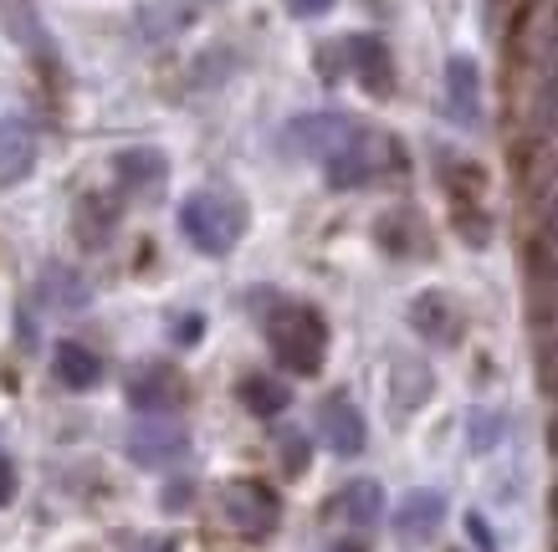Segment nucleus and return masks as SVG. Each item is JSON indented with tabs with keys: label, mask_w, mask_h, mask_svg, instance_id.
<instances>
[{
	"label": "nucleus",
	"mask_w": 558,
	"mask_h": 552,
	"mask_svg": "<svg viewBox=\"0 0 558 552\" xmlns=\"http://www.w3.org/2000/svg\"><path fill=\"white\" fill-rule=\"evenodd\" d=\"M446 108H451L461 128L482 123V72H476L472 57H451L446 62Z\"/></svg>",
	"instance_id": "8"
},
{
	"label": "nucleus",
	"mask_w": 558,
	"mask_h": 552,
	"mask_svg": "<svg viewBox=\"0 0 558 552\" xmlns=\"http://www.w3.org/2000/svg\"><path fill=\"white\" fill-rule=\"evenodd\" d=\"M185 451H190V440L170 415H149L129 430V455H134L138 466H170Z\"/></svg>",
	"instance_id": "5"
},
{
	"label": "nucleus",
	"mask_w": 558,
	"mask_h": 552,
	"mask_svg": "<svg viewBox=\"0 0 558 552\" xmlns=\"http://www.w3.org/2000/svg\"><path fill=\"white\" fill-rule=\"evenodd\" d=\"M119 180L129 184V189H134V184H154L159 180V174H165V159H159V154L154 149H129V154H119Z\"/></svg>",
	"instance_id": "19"
},
{
	"label": "nucleus",
	"mask_w": 558,
	"mask_h": 552,
	"mask_svg": "<svg viewBox=\"0 0 558 552\" xmlns=\"http://www.w3.org/2000/svg\"><path fill=\"white\" fill-rule=\"evenodd\" d=\"M113 205L98 200V195H87L83 205H77V231H83V241H93V246H102L108 241V231H113Z\"/></svg>",
	"instance_id": "18"
},
{
	"label": "nucleus",
	"mask_w": 558,
	"mask_h": 552,
	"mask_svg": "<svg viewBox=\"0 0 558 552\" xmlns=\"http://www.w3.org/2000/svg\"><path fill=\"white\" fill-rule=\"evenodd\" d=\"M466 532L476 537V548H482V552H497V542H492V532H487V522H482V517H466Z\"/></svg>",
	"instance_id": "27"
},
{
	"label": "nucleus",
	"mask_w": 558,
	"mask_h": 552,
	"mask_svg": "<svg viewBox=\"0 0 558 552\" xmlns=\"http://www.w3.org/2000/svg\"><path fill=\"white\" fill-rule=\"evenodd\" d=\"M318 430H323V440H328V445H333L339 455H359V451H364V440H369V430H364V415H359L354 400H343V394L323 400Z\"/></svg>",
	"instance_id": "10"
},
{
	"label": "nucleus",
	"mask_w": 558,
	"mask_h": 552,
	"mask_svg": "<svg viewBox=\"0 0 558 552\" xmlns=\"http://www.w3.org/2000/svg\"><path fill=\"white\" fill-rule=\"evenodd\" d=\"M51 368H57V379L68 389H93L102 379L98 353L83 348V343H57V348H51Z\"/></svg>",
	"instance_id": "14"
},
{
	"label": "nucleus",
	"mask_w": 558,
	"mask_h": 552,
	"mask_svg": "<svg viewBox=\"0 0 558 552\" xmlns=\"http://www.w3.org/2000/svg\"><path fill=\"white\" fill-rule=\"evenodd\" d=\"M288 384H277V379H267V373H252V379H241V404L252 409V415L271 419V415H282L288 409Z\"/></svg>",
	"instance_id": "16"
},
{
	"label": "nucleus",
	"mask_w": 558,
	"mask_h": 552,
	"mask_svg": "<svg viewBox=\"0 0 558 552\" xmlns=\"http://www.w3.org/2000/svg\"><path fill=\"white\" fill-rule=\"evenodd\" d=\"M446 522V496L440 491H410L400 512H395V532L400 537H436V527Z\"/></svg>",
	"instance_id": "12"
},
{
	"label": "nucleus",
	"mask_w": 558,
	"mask_h": 552,
	"mask_svg": "<svg viewBox=\"0 0 558 552\" xmlns=\"http://www.w3.org/2000/svg\"><path fill=\"white\" fill-rule=\"evenodd\" d=\"M282 470H288V476H303L307 470V436H298V430L282 436Z\"/></svg>",
	"instance_id": "22"
},
{
	"label": "nucleus",
	"mask_w": 558,
	"mask_h": 552,
	"mask_svg": "<svg viewBox=\"0 0 558 552\" xmlns=\"http://www.w3.org/2000/svg\"><path fill=\"white\" fill-rule=\"evenodd\" d=\"M410 322L415 333L430 338V343H457L461 338V307L446 292H425V297L410 302Z\"/></svg>",
	"instance_id": "11"
},
{
	"label": "nucleus",
	"mask_w": 558,
	"mask_h": 552,
	"mask_svg": "<svg viewBox=\"0 0 558 552\" xmlns=\"http://www.w3.org/2000/svg\"><path fill=\"white\" fill-rule=\"evenodd\" d=\"M16 496V470H11V461H5V451H0V506Z\"/></svg>",
	"instance_id": "25"
},
{
	"label": "nucleus",
	"mask_w": 558,
	"mask_h": 552,
	"mask_svg": "<svg viewBox=\"0 0 558 552\" xmlns=\"http://www.w3.org/2000/svg\"><path fill=\"white\" fill-rule=\"evenodd\" d=\"M36 169V134L26 118H0V189L21 184Z\"/></svg>",
	"instance_id": "9"
},
{
	"label": "nucleus",
	"mask_w": 558,
	"mask_h": 552,
	"mask_svg": "<svg viewBox=\"0 0 558 552\" xmlns=\"http://www.w3.org/2000/svg\"><path fill=\"white\" fill-rule=\"evenodd\" d=\"M5 32L16 36L21 47H32L36 41V26H32V5H26V0H5Z\"/></svg>",
	"instance_id": "21"
},
{
	"label": "nucleus",
	"mask_w": 558,
	"mask_h": 552,
	"mask_svg": "<svg viewBox=\"0 0 558 552\" xmlns=\"http://www.w3.org/2000/svg\"><path fill=\"white\" fill-rule=\"evenodd\" d=\"M180 231L190 235V246L205 256L236 252V241L246 235V205L226 189H201L180 205Z\"/></svg>",
	"instance_id": "1"
},
{
	"label": "nucleus",
	"mask_w": 558,
	"mask_h": 552,
	"mask_svg": "<svg viewBox=\"0 0 558 552\" xmlns=\"http://www.w3.org/2000/svg\"><path fill=\"white\" fill-rule=\"evenodd\" d=\"M379 164H385V138L354 134L333 159H328V184H333V189H354V184L374 180Z\"/></svg>",
	"instance_id": "7"
},
{
	"label": "nucleus",
	"mask_w": 558,
	"mask_h": 552,
	"mask_svg": "<svg viewBox=\"0 0 558 552\" xmlns=\"http://www.w3.org/2000/svg\"><path fill=\"white\" fill-rule=\"evenodd\" d=\"M425 394H430V368L400 358V364H395V400H400V409L425 404Z\"/></svg>",
	"instance_id": "17"
},
{
	"label": "nucleus",
	"mask_w": 558,
	"mask_h": 552,
	"mask_svg": "<svg viewBox=\"0 0 558 552\" xmlns=\"http://www.w3.org/2000/svg\"><path fill=\"white\" fill-rule=\"evenodd\" d=\"M354 134L359 128L343 113H303L298 123H288V144L298 154H313V159H333Z\"/></svg>",
	"instance_id": "6"
},
{
	"label": "nucleus",
	"mask_w": 558,
	"mask_h": 552,
	"mask_svg": "<svg viewBox=\"0 0 558 552\" xmlns=\"http://www.w3.org/2000/svg\"><path fill=\"white\" fill-rule=\"evenodd\" d=\"M343 57H354V72H359V83L369 87V93H389V51L385 41H374V36H349L343 41Z\"/></svg>",
	"instance_id": "13"
},
{
	"label": "nucleus",
	"mask_w": 558,
	"mask_h": 552,
	"mask_svg": "<svg viewBox=\"0 0 558 552\" xmlns=\"http://www.w3.org/2000/svg\"><path fill=\"white\" fill-rule=\"evenodd\" d=\"M543 241H548V252L558 256V195L548 200V210H543Z\"/></svg>",
	"instance_id": "24"
},
{
	"label": "nucleus",
	"mask_w": 558,
	"mask_h": 552,
	"mask_svg": "<svg viewBox=\"0 0 558 552\" xmlns=\"http://www.w3.org/2000/svg\"><path fill=\"white\" fill-rule=\"evenodd\" d=\"M292 16H323V11H333V0H288Z\"/></svg>",
	"instance_id": "26"
},
{
	"label": "nucleus",
	"mask_w": 558,
	"mask_h": 552,
	"mask_svg": "<svg viewBox=\"0 0 558 552\" xmlns=\"http://www.w3.org/2000/svg\"><path fill=\"white\" fill-rule=\"evenodd\" d=\"M502 436V419L497 415H487V409H476L472 415V445L476 451H492V440Z\"/></svg>",
	"instance_id": "23"
},
{
	"label": "nucleus",
	"mask_w": 558,
	"mask_h": 552,
	"mask_svg": "<svg viewBox=\"0 0 558 552\" xmlns=\"http://www.w3.org/2000/svg\"><path fill=\"white\" fill-rule=\"evenodd\" d=\"M339 517L354 522V527H374V522L385 517V491H379V481H349L343 486Z\"/></svg>",
	"instance_id": "15"
},
{
	"label": "nucleus",
	"mask_w": 558,
	"mask_h": 552,
	"mask_svg": "<svg viewBox=\"0 0 558 552\" xmlns=\"http://www.w3.org/2000/svg\"><path fill=\"white\" fill-rule=\"evenodd\" d=\"M220 506H226V517L236 522L246 537H267L282 517V502H277V491L262 481H231L220 491Z\"/></svg>",
	"instance_id": "3"
},
{
	"label": "nucleus",
	"mask_w": 558,
	"mask_h": 552,
	"mask_svg": "<svg viewBox=\"0 0 558 552\" xmlns=\"http://www.w3.org/2000/svg\"><path fill=\"white\" fill-rule=\"evenodd\" d=\"M267 343L277 364L292 373H318L323 353H328V328L313 307H277L267 318Z\"/></svg>",
	"instance_id": "2"
},
{
	"label": "nucleus",
	"mask_w": 558,
	"mask_h": 552,
	"mask_svg": "<svg viewBox=\"0 0 558 552\" xmlns=\"http://www.w3.org/2000/svg\"><path fill=\"white\" fill-rule=\"evenodd\" d=\"M185 400V379L170 364H144L129 373V404L138 415H170L174 404Z\"/></svg>",
	"instance_id": "4"
},
{
	"label": "nucleus",
	"mask_w": 558,
	"mask_h": 552,
	"mask_svg": "<svg viewBox=\"0 0 558 552\" xmlns=\"http://www.w3.org/2000/svg\"><path fill=\"white\" fill-rule=\"evenodd\" d=\"M533 123L543 134H558V72H548V83L538 87V102H533Z\"/></svg>",
	"instance_id": "20"
}]
</instances>
